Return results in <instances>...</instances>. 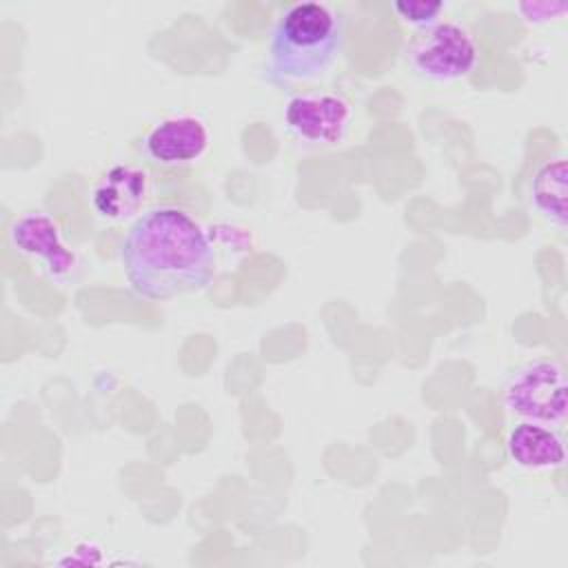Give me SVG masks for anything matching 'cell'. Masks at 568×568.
I'll use <instances>...</instances> for the list:
<instances>
[{"instance_id": "1", "label": "cell", "mask_w": 568, "mask_h": 568, "mask_svg": "<svg viewBox=\"0 0 568 568\" xmlns=\"http://www.w3.org/2000/svg\"><path fill=\"white\" fill-rule=\"evenodd\" d=\"M120 262L131 288L149 300L200 291L215 271L206 231L178 206L140 213L122 240Z\"/></svg>"}, {"instance_id": "2", "label": "cell", "mask_w": 568, "mask_h": 568, "mask_svg": "<svg viewBox=\"0 0 568 568\" xmlns=\"http://www.w3.org/2000/svg\"><path fill=\"white\" fill-rule=\"evenodd\" d=\"M346 20L333 4L308 0L286 7L268 38L264 75L275 87L324 75L344 49Z\"/></svg>"}, {"instance_id": "3", "label": "cell", "mask_w": 568, "mask_h": 568, "mask_svg": "<svg viewBox=\"0 0 568 568\" xmlns=\"http://www.w3.org/2000/svg\"><path fill=\"white\" fill-rule=\"evenodd\" d=\"M501 406L524 422L557 426L568 413L566 368L555 357H537L519 366L501 388Z\"/></svg>"}, {"instance_id": "4", "label": "cell", "mask_w": 568, "mask_h": 568, "mask_svg": "<svg viewBox=\"0 0 568 568\" xmlns=\"http://www.w3.org/2000/svg\"><path fill=\"white\" fill-rule=\"evenodd\" d=\"M406 58L417 75L448 82L466 78L475 69L479 47L466 27L444 20L428 27L410 44Z\"/></svg>"}, {"instance_id": "5", "label": "cell", "mask_w": 568, "mask_h": 568, "mask_svg": "<svg viewBox=\"0 0 568 568\" xmlns=\"http://www.w3.org/2000/svg\"><path fill=\"white\" fill-rule=\"evenodd\" d=\"M351 104L328 91H311L293 95L284 106L286 129L306 144H335L351 124Z\"/></svg>"}, {"instance_id": "6", "label": "cell", "mask_w": 568, "mask_h": 568, "mask_svg": "<svg viewBox=\"0 0 568 568\" xmlns=\"http://www.w3.org/2000/svg\"><path fill=\"white\" fill-rule=\"evenodd\" d=\"M209 146V131L193 115H173L155 124L144 138V153L162 166L195 162Z\"/></svg>"}, {"instance_id": "7", "label": "cell", "mask_w": 568, "mask_h": 568, "mask_svg": "<svg viewBox=\"0 0 568 568\" xmlns=\"http://www.w3.org/2000/svg\"><path fill=\"white\" fill-rule=\"evenodd\" d=\"M11 242L27 255L40 257L51 275L62 277L69 275L75 266L73 253L64 246L55 222L40 211L24 213L9 229Z\"/></svg>"}, {"instance_id": "8", "label": "cell", "mask_w": 568, "mask_h": 568, "mask_svg": "<svg viewBox=\"0 0 568 568\" xmlns=\"http://www.w3.org/2000/svg\"><path fill=\"white\" fill-rule=\"evenodd\" d=\"M146 191V173L120 164L109 169L93 189V209L106 222H122L140 211Z\"/></svg>"}, {"instance_id": "9", "label": "cell", "mask_w": 568, "mask_h": 568, "mask_svg": "<svg viewBox=\"0 0 568 568\" xmlns=\"http://www.w3.org/2000/svg\"><path fill=\"white\" fill-rule=\"evenodd\" d=\"M506 450L526 470H552L566 462L564 437L555 428L537 422L515 424L508 433Z\"/></svg>"}, {"instance_id": "10", "label": "cell", "mask_w": 568, "mask_h": 568, "mask_svg": "<svg viewBox=\"0 0 568 568\" xmlns=\"http://www.w3.org/2000/svg\"><path fill=\"white\" fill-rule=\"evenodd\" d=\"M566 186H568V164L564 158L544 162L530 180V202L546 220L555 226H566Z\"/></svg>"}, {"instance_id": "11", "label": "cell", "mask_w": 568, "mask_h": 568, "mask_svg": "<svg viewBox=\"0 0 568 568\" xmlns=\"http://www.w3.org/2000/svg\"><path fill=\"white\" fill-rule=\"evenodd\" d=\"M395 13L413 27H433L444 11V2H428V0H397L393 2Z\"/></svg>"}, {"instance_id": "12", "label": "cell", "mask_w": 568, "mask_h": 568, "mask_svg": "<svg viewBox=\"0 0 568 568\" xmlns=\"http://www.w3.org/2000/svg\"><path fill=\"white\" fill-rule=\"evenodd\" d=\"M568 9L566 2H526V4H519V11H526L530 22H544L548 18H555V16H561L564 11Z\"/></svg>"}]
</instances>
